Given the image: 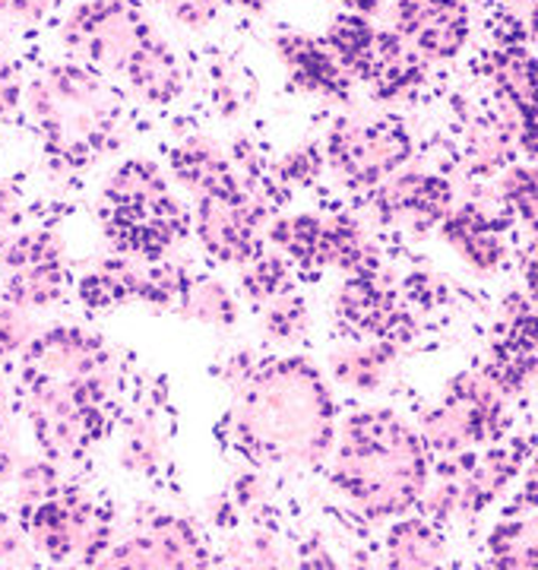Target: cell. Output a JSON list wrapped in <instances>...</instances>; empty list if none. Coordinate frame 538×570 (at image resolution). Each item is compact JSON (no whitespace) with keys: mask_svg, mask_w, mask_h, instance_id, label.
Listing matches in <instances>:
<instances>
[{"mask_svg":"<svg viewBox=\"0 0 538 570\" xmlns=\"http://www.w3.org/2000/svg\"><path fill=\"white\" fill-rule=\"evenodd\" d=\"M108 352L73 326H58L26 352L22 390L39 441L51 456H80L104 431Z\"/></svg>","mask_w":538,"mask_h":570,"instance_id":"1","label":"cell"},{"mask_svg":"<svg viewBox=\"0 0 538 570\" xmlns=\"http://www.w3.org/2000/svg\"><path fill=\"white\" fill-rule=\"evenodd\" d=\"M32 124L48 156L63 165H86L118 142L121 96L96 70L58 63L29 92Z\"/></svg>","mask_w":538,"mask_h":570,"instance_id":"2","label":"cell"},{"mask_svg":"<svg viewBox=\"0 0 538 570\" xmlns=\"http://www.w3.org/2000/svg\"><path fill=\"white\" fill-rule=\"evenodd\" d=\"M241 438L272 460H317L330 444V400L305 365H276L250 390Z\"/></svg>","mask_w":538,"mask_h":570,"instance_id":"3","label":"cell"},{"mask_svg":"<svg viewBox=\"0 0 538 570\" xmlns=\"http://www.w3.org/2000/svg\"><path fill=\"white\" fill-rule=\"evenodd\" d=\"M336 482L371 513H396L425 485V456L412 431L390 412H365L342 434Z\"/></svg>","mask_w":538,"mask_h":570,"instance_id":"4","label":"cell"},{"mask_svg":"<svg viewBox=\"0 0 538 570\" xmlns=\"http://www.w3.org/2000/svg\"><path fill=\"white\" fill-rule=\"evenodd\" d=\"M108 235L143 257L162 254L181 232L185 216L168 197L159 171L149 163H127L108 184Z\"/></svg>","mask_w":538,"mask_h":570,"instance_id":"5","label":"cell"},{"mask_svg":"<svg viewBox=\"0 0 538 570\" xmlns=\"http://www.w3.org/2000/svg\"><path fill=\"white\" fill-rule=\"evenodd\" d=\"M63 41L89 63L121 77H130L146 55L162 45L143 13L127 0H92L77 7L63 26Z\"/></svg>","mask_w":538,"mask_h":570,"instance_id":"6","label":"cell"},{"mask_svg":"<svg viewBox=\"0 0 538 570\" xmlns=\"http://www.w3.org/2000/svg\"><path fill=\"white\" fill-rule=\"evenodd\" d=\"M26 530L32 542L54 561H63L70 554L92 558L104 539L102 523L89 501L73 491L51 489L26 501Z\"/></svg>","mask_w":538,"mask_h":570,"instance_id":"7","label":"cell"},{"mask_svg":"<svg viewBox=\"0 0 538 570\" xmlns=\"http://www.w3.org/2000/svg\"><path fill=\"white\" fill-rule=\"evenodd\" d=\"M409 134L390 121L342 124L330 137L332 165L358 184L390 178L409 159Z\"/></svg>","mask_w":538,"mask_h":570,"instance_id":"8","label":"cell"},{"mask_svg":"<svg viewBox=\"0 0 538 570\" xmlns=\"http://www.w3.org/2000/svg\"><path fill=\"white\" fill-rule=\"evenodd\" d=\"M63 279V250L48 232L22 235L3 254V295L13 305H51L61 298Z\"/></svg>","mask_w":538,"mask_h":570,"instance_id":"9","label":"cell"},{"mask_svg":"<svg viewBox=\"0 0 538 570\" xmlns=\"http://www.w3.org/2000/svg\"><path fill=\"white\" fill-rule=\"evenodd\" d=\"M399 36L421 58H454L469 39V7L462 0H396Z\"/></svg>","mask_w":538,"mask_h":570,"instance_id":"10","label":"cell"},{"mask_svg":"<svg viewBox=\"0 0 538 570\" xmlns=\"http://www.w3.org/2000/svg\"><path fill=\"white\" fill-rule=\"evenodd\" d=\"M260 206L238 181L200 194V235L219 257L245 261L257 247Z\"/></svg>","mask_w":538,"mask_h":570,"instance_id":"11","label":"cell"},{"mask_svg":"<svg viewBox=\"0 0 538 570\" xmlns=\"http://www.w3.org/2000/svg\"><path fill=\"white\" fill-rule=\"evenodd\" d=\"M495 400L485 390H462L428 419V438L437 453H462L488 434L495 422Z\"/></svg>","mask_w":538,"mask_h":570,"instance_id":"12","label":"cell"},{"mask_svg":"<svg viewBox=\"0 0 538 570\" xmlns=\"http://www.w3.org/2000/svg\"><path fill=\"white\" fill-rule=\"evenodd\" d=\"M421 70H425V58L399 32H377L358 77L371 82L377 96L393 99L409 92L421 80Z\"/></svg>","mask_w":538,"mask_h":570,"instance_id":"13","label":"cell"},{"mask_svg":"<svg viewBox=\"0 0 538 570\" xmlns=\"http://www.w3.org/2000/svg\"><path fill=\"white\" fill-rule=\"evenodd\" d=\"M447 204H450V187L431 175H406L380 190L383 216L409 228H428L437 223Z\"/></svg>","mask_w":538,"mask_h":570,"instance_id":"14","label":"cell"},{"mask_svg":"<svg viewBox=\"0 0 538 570\" xmlns=\"http://www.w3.org/2000/svg\"><path fill=\"white\" fill-rule=\"evenodd\" d=\"M279 55L289 63L295 80L313 89V92H327V96H346L349 92V73L332 58L327 41H313L308 36L291 32V36L279 39Z\"/></svg>","mask_w":538,"mask_h":570,"instance_id":"15","label":"cell"},{"mask_svg":"<svg viewBox=\"0 0 538 570\" xmlns=\"http://www.w3.org/2000/svg\"><path fill=\"white\" fill-rule=\"evenodd\" d=\"M339 307H342V317L355 324L361 333H387L396 321L393 298L383 285L377 283L373 276H358L352 283L342 288V298H339Z\"/></svg>","mask_w":538,"mask_h":570,"instance_id":"16","label":"cell"},{"mask_svg":"<svg viewBox=\"0 0 538 570\" xmlns=\"http://www.w3.org/2000/svg\"><path fill=\"white\" fill-rule=\"evenodd\" d=\"M377 36V29H371L365 17H339L332 22L330 32H327V48L332 51V58L346 67V73H355L361 70V63L371 51V41Z\"/></svg>","mask_w":538,"mask_h":570,"instance_id":"17","label":"cell"},{"mask_svg":"<svg viewBox=\"0 0 538 570\" xmlns=\"http://www.w3.org/2000/svg\"><path fill=\"white\" fill-rule=\"evenodd\" d=\"M497 86L510 96V102L522 108L526 118H532V58L522 48H507L495 58Z\"/></svg>","mask_w":538,"mask_h":570,"instance_id":"18","label":"cell"},{"mask_svg":"<svg viewBox=\"0 0 538 570\" xmlns=\"http://www.w3.org/2000/svg\"><path fill=\"white\" fill-rule=\"evenodd\" d=\"M447 235H450V242H454L469 261H476L478 266H491L497 261V254H500L491 228H488V223L478 216L476 209L454 216L450 225H447Z\"/></svg>","mask_w":538,"mask_h":570,"instance_id":"19","label":"cell"},{"mask_svg":"<svg viewBox=\"0 0 538 570\" xmlns=\"http://www.w3.org/2000/svg\"><path fill=\"white\" fill-rule=\"evenodd\" d=\"M393 551L399 564H435L437 554H440L435 535L421 527H402L396 532Z\"/></svg>","mask_w":538,"mask_h":570,"instance_id":"20","label":"cell"},{"mask_svg":"<svg viewBox=\"0 0 538 570\" xmlns=\"http://www.w3.org/2000/svg\"><path fill=\"white\" fill-rule=\"evenodd\" d=\"M159 3H166L171 17H178V20L193 26V29H203L216 17V3L219 0H159Z\"/></svg>","mask_w":538,"mask_h":570,"instance_id":"21","label":"cell"},{"mask_svg":"<svg viewBox=\"0 0 538 570\" xmlns=\"http://www.w3.org/2000/svg\"><path fill=\"white\" fill-rule=\"evenodd\" d=\"M26 330L29 326L13 307H0V355L20 348V343L26 340Z\"/></svg>","mask_w":538,"mask_h":570,"instance_id":"22","label":"cell"},{"mask_svg":"<svg viewBox=\"0 0 538 570\" xmlns=\"http://www.w3.org/2000/svg\"><path fill=\"white\" fill-rule=\"evenodd\" d=\"M20 102V80H17V70L13 63L0 58V121L17 108Z\"/></svg>","mask_w":538,"mask_h":570,"instance_id":"23","label":"cell"},{"mask_svg":"<svg viewBox=\"0 0 538 570\" xmlns=\"http://www.w3.org/2000/svg\"><path fill=\"white\" fill-rule=\"evenodd\" d=\"M54 3L58 0H0V10L22 17V20H42Z\"/></svg>","mask_w":538,"mask_h":570,"instance_id":"24","label":"cell"},{"mask_svg":"<svg viewBox=\"0 0 538 570\" xmlns=\"http://www.w3.org/2000/svg\"><path fill=\"white\" fill-rule=\"evenodd\" d=\"M346 3H349V7H352L355 13H373V10H377V3H380V0H346Z\"/></svg>","mask_w":538,"mask_h":570,"instance_id":"25","label":"cell"},{"mask_svg":"<svg viewBox=\"0 0 538 570\" xmlns=\"http://www.w3.org/2000/svg\"><path fill=\"white\" fill-rule=\"evenodd\" d=\"M235 3H241V7H248V10H263L269 0H235Z\"/></svg>","mask_w":538,"mask_h":570,"instance_id":"26","label":"cell"}]
</instances>
